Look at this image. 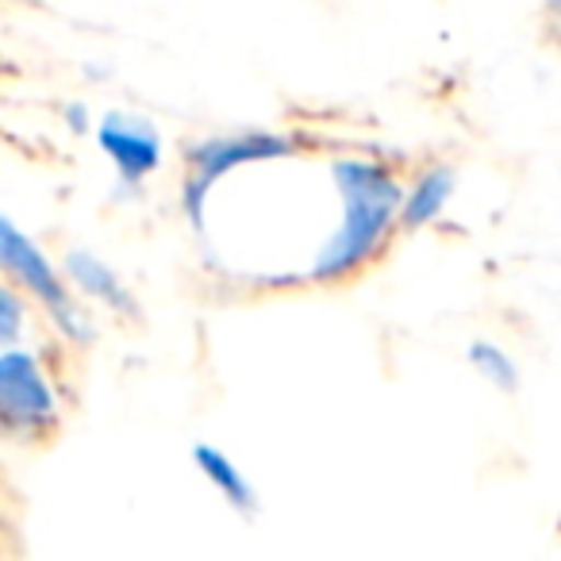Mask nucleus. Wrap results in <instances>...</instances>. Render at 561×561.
Masks as SVG:
<instances>
[{
    "label": "nucleus",
    "instance_id": "f03ea898",
    "mask_svg": "<svg viewBox=\"0 0 561 561\" xmlns=\"http://www.w3.org/2000/svg\"><path fill=\"white\" fill-rule=\"evenodd\" d=\"M293 154H297V139L289 131H270V127H242V131L196 139L185 150V178H181V211L188 227L204 234L208 201L227 173L257 162H285Z\"/></svg>",
    "mask_w": 561,
    "mask_h": 561
},
{
    "label": "nucleus",
    "instance_id": "423d86ee",
    "mask_svg": "<svg viewBox=\"0 0 561 561\" xmlns=\"http://www.w3.org/2000/svg\"><path fill=\"white\" fill-rule=\"evenodd\" d=\"M62 270H66V277H70V285L85 300L101 305L104 312L119 316V320H139V300H135V293L127 289L124 277H119L101 254L73 247V250H66Z\"/></svg>",
    "mask_w": 561,
    "mask_h": 561
},
{
    "label": "nucleus",
    "instance_id": "7ed1b4c3",
    "mask_svg": "<svg viewBox=\"0 0 561 561\" xmlns=\"http://www.w3.org/2000/svg\"><path fill=\"white\" fill-rule=\"evenodd\" d=\"M0 265H4L9 280H16L27 297L39 300L50 328H55L66 343H73V346L93 343L96 328L85 316V308L78 305V297H73L78 289L70 285V277L62 280V273H58L55 262L43 254L39 242H35L32 234L20 231L12 216H0Z\"/></svg>",
    "mask_w": 561,
    "mask_h": 561
},
{
    "label": "nucleus",
    "instance_id": "ddd939ff",
    "mask_svg": "<svg viewBox=\"0 0 561 561\" xmlns=\"http://www.w3.org/2000/svg\"><path fill=\"white\" fill-rule=\"evenodd\" d=\"M558 47H561V24H558Z\"/></svg>",
    "mask_w": 561,
    "mask_h": 561
},
{
    "label": "nucleus",
    "instance_id": "39448f33",
    "mask_svg": "<svg viewBox=\"0 0 561 561\" xmlns=\"http://www.w3.org/2000/svg\"><path fill=\"white\" fill-rule=\"evenodd\" d=\"M96 142L116 170L119 196H135L142 181L162 165V135L147 116H135V112H104L96 124Z\"/></svg>",
    "mask_w": 561,
    "mask_h": 561
},
{
    "label": "nucleus",
    "instance_id": "20e7f679",
    "mask_svg": "<svg viewBox=\"0 0 561 561\" xmlns=\"http://www.w3.org/2000/svg\"><path fill=\"white\" fill-rule=\"evenodd\" d=\"M0 427L16 443H39L58 427V397L43 358L24 346L0 354Z\"/></svg>",
    "mask_w": 561,
    "mask_h": 561
},
{
    "label": "nucleus",
    "instance_id": "9d476101",
    "mask_svg": "<svg viewBox=\"0 0 561 561\" xmlns=\"http://www.w3.org/2000/svg\"><path fill=\"white\" fill-rule=\"evenodd\" d=\"M24 323H27V305L20 300L16 280H12V285L0 289V343L16 346L20 335H24Z\"/></svg>",
    "mask_w": 561,
    "mask_h": 561
},
{
    "label": "nucleus",
    "instance_id": "6e6552de",
    "mask_svg": "<svg viewBox=\"0 0 561 561\" xmlns=\"http://www.w3.org/2000/svg\"><path fill=\"white\" fill-rule=\"evenodd\" d=\"M193 466H196V473H201L204 481L219 492V500H224L231 512H239V515H254L257 512L254 481L247 477V469L234 466L231 454H224L219 446H211V443H196L193 446Z\"/></svg>",
    "mask_w": 561,
    "mask_h": 561
},
{
    "label": "nucleus",
    "instance_id": "f8f14e48",
    "mask_svg": "<svg viewBox=\"0 0 561 561\" xmlns=\"http://www.w3.org/2000/svg\"><path fill=\"white\" fill-rule=\"evenodd\" d=\"M546 9H550L553 16H558V24H561V0H546Z\"/></svg>",
    "mask_w": 561,
    "mask_h": 561
},
{
    "label": "nucleus",
    "instance_id": "f257e3e1",
    "mask_svg": "<svg viewBox=\"0 0 561 561\" xmlns=\"http://www.w3.org/2000/svg\"><path fill=\"white\" fill-rule=\"evenodd\" d=\"M328 173L343 216L305 270L312 285H339L374 262L400 227V204L408 193L397 173L374 158L339 154L328 162Z\"/></svg>",
    "mask_w": 561,
    "mask_h": 561
},
{
    "label": "nucleus",
    "instance_id": "0eeeda50",
    "mask_svg": "<svg viewBox=\"0 0 561 561\" xmlns=\"http://www.w3.org/2000/svg\"><path fill=\"white\" fill-rule=\"evenodd\" d=\"M454 188H458V173L454 165L435 162L408 185L404 204H400V231H423V227L438 224V216L450 204Z\"/></svg>",
    "mask_w": 561,
    "mask_h": 561
},
{
    "label": "nucleus",
    "instance_id": "1a4fd4ad",
    "mask_svg": "<svg viewBox=\"0 0 561 561\" xmlns=\"http://www.w3.org/2000/svg\"><path fill=\"white\" fill-rule=\"evenodd\" d=\"M469 366H473L477 377H484L492 389H500V392L519 389V366H515V358L504 346L489 343V339H477V343L469 346Z\"/></svg>",
    "mask_w": 561,
    "mask_h": 561
},
{
    "label": "nucleus",
    "instance_id": "9b49d317",
    "mask_svg": "<svg viewBox=\"0 0 561 561\" xmlns=\"http://www.w3.org/2000/svg\"><path fill=\"white\" fill-rule=\"evenodd\" d=\"M62 124L70 135H89L93 131V112L85 108V101H70L62 104Z\"/></svg>",
    "mask_w": 561,
    "mask_h": 561
}]
</instances>
